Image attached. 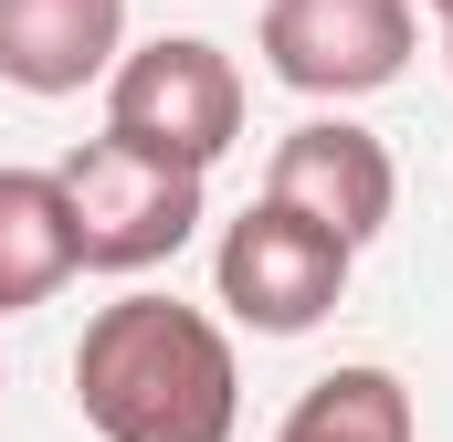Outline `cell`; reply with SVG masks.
Wrapping results in <instances>:
<instances>
[{
  "instance_id": "cell-1",
  "label": "cell",
  "mask_w": 453,
  "mask_h": 442,
  "mask_svg": "<svg viewBox=\"0 0 453 442\" xmlns=\"http://www.w3.org/2000/svg\"><path fill=\"white\" fill-rule=\"evenodd\" d=\"M74 411L96 422V442H232V337L180 295H116L74 337Z\"/></svg>"
},
{
  "instance_id": "cell-2",
  "label": "cell",
  "mask_w": 453,
  "mask_h": 442,
  "mask_svg": "<svg viewBox=\"0 0 453 442\" xmlns=\"http://www.w3.org/2000/svg\"><path fill=\"white\" fill-rule=\"evenodd\" d=\"M64 201H74V253H85V274H148V263H169L190 232H201V179L211 169H190V158H169V148H137V137H85L64 169Z\"/></svg>"
},
{
  "instance_id": "cell-3",
  "label": "cell",
  "mask_w": 453,
  "mask_h": 442,
  "mask_svg": "<svg viewBox=\"0 0 453 442\" xmlns=\"http://www.w3.org/2000/svg\"><path fill=\"white\" fill-rule=\"evenodd\" d=\"M348 263H358V242H338L327 221L285 211V201H253L211 253V285L253 337H306L317 316H338Z\"/></svg>"
},
{
  "instance_id": "cell-4",
  "label": "cell",
  "mask_w": 453,
  "mask_h": 442,
  "mask_svg": "<svg viewBox=\"0 0 453 442\" xmlns=\"http://www.w3.org/2000/svg\"><path fill=\"white\" fill-rule=\"evenodd\" d=\"M106 126L137 137V148H169V158L211 169L232 137H242V74H232L222 42H201V32H158V42L116 53Z\"/></svg>"
},
{
  "instance_id": "cell-5",
  "label": "cell",
  "mask_w": 453,
  "mask_h": 442,
  "mask_svg": "<svg viewBox=\"0 0 453 442\" xmlns=\"http://www.w3.org/2000/svg\"><path fill=\"white\" fill-rule=\"evenodd\" d=\"M411 53H422V11L411 0H264V74L317 95V106L401 85Z\"/></svg>"
},
{
  "instance_id": "cell-6",
  "label": "cell",
  "mask_w": 453,
  "mask_h": 442,
  "mask_svg": "<svg viewBox=\"0 0 453 442\" xmlns=\"http://www.w3.org/2000/svg\"><path fill=\"white\" fill-rule=\"evenodd\" d=\"M264 201L327 221L338 242H380V232H390V211H401V169H390V148H380L369 126H348V116H306V126L274 148Z\"/></svg>"
},
{
  "instance_id": "cell-7",
  "label": "cell",
  "mask_w": 453,
  "mask_h": 442,
  "mask_svg": "<svg viewBox=\"0 0 453 442\" xmlns=\"http://www.w3.org/2000/svg\"><path fill=\"white\" fill-rule=\"evenodd\" d=\"M127 53V0H0V85L85 95Z\"/></svg>"
},
{
  "instance_id": "cell-8",
  "label": "cell",
  "mask_w": 453,
  "mask_h": 442,
  "mask_svg": "<svg viewBox=\"0 0 453 442\" xmlns=\"http://www.w3.org/2000/svg\"><path fill=\"white\" fill-rule=\"evenodd\" d=\"M74 274H85V253H74V201H64V179H53V169H0V316L53 306Z\"/></svg>"
},
{
  "instance_id": "cell-9",
  "label": "cell",
  "mask_w": 453,
  "mask_h": 442,
  "mask_svg": "<svg viewBox=\"0 0 453 442\" xmlns=\"http://www.w3.org/2000/svg\"><path fill=\"white\" fill-rule=\"evenodd\" d=\"M274 442H422V411H411L401 369L348 358V369H327V379H306V400L285 411Z\"/></svg>"
},
{
  "instance_id": "cell-10",
  "label": "cell",
  "mask_w": 453,
  "mask_h": 442,
  "mask_svg": "<svg viewBox=\"0 0 453 442\" xmlns=\"http://www.w3.org/2000/svg\"><path fill=\"white\" fill-rule=\"evenodd\" d=\"M433 11H443V21H453V0H433Z\"/></svg>"
},
{
  "instance_id": "cell-11",
  "label": "cell",
  "mask_w": 453,
  "mask_h": 442,
  "mask_svg": "<svg viewBox=\"0 0 453 442\" xmlns=\"http://www.w3.org/2000/svg\"><path fill=\"white\" fill-rule=\"evenodd\" d=\"M443 53H453V21H443Z\"/></svg>"
}]
</instances>
